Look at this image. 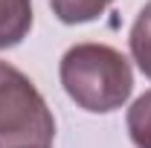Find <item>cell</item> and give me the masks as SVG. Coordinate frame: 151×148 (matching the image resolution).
<instances>
[{"mask_svg":"<svg viewBox=\"0 0 151 148\" xmlns=\"http://www.w3.org/2000/svg\"><path fill=\"white\" fill-rule=\"evenodd\" d=\"M61 84L67 96L87 113L119 111L134 90L128 58L108 44H76L61 55Z\"/></svg>","mask_w":151,"mask_h":148,"instance_id":"cell-1","label":"cell"},{"mask_svg":"<svg viewBox=\"0 0 151 148\" xmlns=\"http://www.w3.org/2000/svg\"><path fill=\"white\" fill-rule=\"evenodd\" d=\"M55 119L32 78L0 61V148H52Z\"/></svg>","mask_w":151,"mask_h":148,"instance_id":"cell-2","label":"cell"},{"mask_svg":"<svg viewBox=\"0 0 151 148\" xmlns=\"http://www.w3.org/2000/svg\"><path fill=\"white\" fill-rule=\"evenodd\" d=\"M32 29V0H0V50L18 47Z\"/></svg>","mask_w":151,"mask_h":148,"instance_id":"cell-3","label":"cell"},{"mask_svg":"<svg viewBox=\"0 0 151 148\" xmlns=\"http://www.w3.org/2000/svg\"><path fill=\"white\" fill-rule=\"evenodd\" d=\"M128 44H131V55L137 67L151 78V0L139 9L131 26V35H128Z\"/></svg>","mask_w":151,"mask_h":148,"instance_id":"cell-4","label":"cell"},{"mask_svg":"<svg viewBox=\"0 0 151 148\" xmlns=\"http://www.w3.org/2000/svg\"><path fill=\"white\" fill-rule=\"evenodd\" d=\"M113 0H50L52 15L61 23H90L99 15H105V9Z\"/></svg>","mask_w":151,"mask_h":148,"instance_id":"cell-5","label":"cell"},{"mask_svg":"<svg viewBox=\"0 0 151 148\" xmlns=\"http://www.w3.org/2000/svg\"><path fill=\"white\" fill-rule=\"evenodd\" d=\"M128 134L137 148H151V90L128 108Z\"/></svg>","mask_w":151,"mask_h":148,"instance_id":"cell-6","label":"cell"}]
</instances>
